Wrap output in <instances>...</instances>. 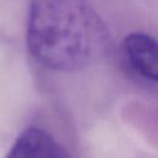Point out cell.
<instances>
[{"label": "cell", "instance_id": "cell-2", "mask_svg": "<svg viewBox=\"0 0 158 158\" xmlns=\"http://www.w3.org/2000/svg\"><path fill=\"white\" fill-rule=\"evenodd\" d=\"M122 58L127 69L138 79L156 85L158 79V46L154 37L132 32L122 42Z\"/></svg>", "mask_w": 158, "mask_h": 158}, {"label": "cell", "instance_id": "cell-1", "mask_svg": "<svg viewBox=\"0 0 158 158\" xmlns=\"http://www.w3.org/2000/svg\"><path fill=\"white\" fill-rule=\"evenodd\" d=\"M26 42L46 68L72 72L102 54L106 31L88 0H31Z\"/></svg>", "mask_w": 158, "mask_h": 158}, {"label": "cell", "instance_id": "cell-3", "mask_svg": "<svg viewBox=\"0 0 158 158\" xmlns=\"http://www.w3.org/2000/svg\"><path fill=\"white\" fill-rule=\"evenodd\" d=\"M5 158H68L56 138L38 127L22 131Z\"/></svg>", "mask_w": 158, "mask_h": 158}]
</instances>
